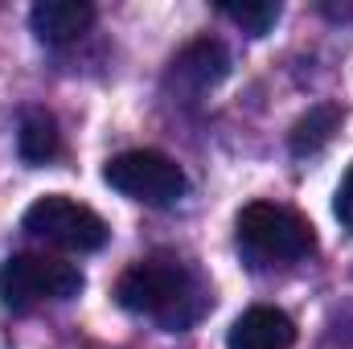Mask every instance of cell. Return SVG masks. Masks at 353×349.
Instances as JSON below:
<instances>
[{"instance_id": "obj_6", "label": "cell", "mask_w": 353, "mask_h": 349, "mask_svg": "<svg viewBox=\"0 0 353 349\" xmlns=\"http://www.w3.org/2000/svg\"><path fill=\"white\" fill-rule=\"evenodd\" d=\"M230 70V54L218 37H197L189 41L181 54L173 58V70H169V83L185 94H205L210 87H218Z\"/></svg>"}, {"instance_id": "obj_5", "label": "cell", "mask_w": 353, "mask_h": 349, "mask_svg": "<svg viewBox=\"0 0 353 349\" xmlns=\"http://www.w3.org/2000/svg\"><path fill=\"white\" fill-rule=\"evenodd\" d=\"M25 230L50 247H62V251H74V255H87V251H99L107 243V222L66 193H46L37 197L29 210H25Z\"/></svg>"}, {"instance_id": "obj_7", "label": "cell", "mask_w": 353, "mask_h": 349, "mask_svg": "<svg viewBox=\"0 0 353 349\" xmlns=\"http://www.w3.org/2000/svg\"><path fill=\"white\" fill-rule=\"evenodd\" d=\"M226 346L230 349H292L296 346V321L283 308L255 304L230 325Z\"/></svg>"}, {"instance_id": "obj_8", "label": "cell", "mask_w": 353, "mask_h": 349, "mask_svg": "<svg viewBox=\"0 0 353 349\" xmlns=\"http://www.w3.org/2000/svg\"><path fill=\"white\" fill-rule=\"evenodd\" d=\"M90 25H94V4L87 0H37L29 8V29L46 46L79 41Z\"/></svg>"}, {"instance_id": "obj_12", "label": "cell", "mask_w": 353, "mask_h": 349, "mask_svg": "<svg viewBox=\"0 0 353 349\" xmlns=\"http://www.w3.org/2000/svg\"><path fill=\"white\" fill-rule=\"evenodd\" d=\"M333 214H337V222L353 230V165L345 169L341 177V185H337V197H333Z\"/></svg>"}, {"instance_id": "obj_1", "label": "cell", "mask_w": 353, "mask_h": 349, "mask_svg": "<svg viewBox=\"0 0 353 349\" xmlns=\"http://www.w3.org/2000/svg\"><path fill=\"white\" fill-rule=\"evenodd\" d=\"M115 300L136 312V317H152L165 329H189L201 312H205V292L197 283V275L173 255H148L136 259L115 283Z\"/></svg>"}, {"instance_id": "obj_10", "label": "cell", "mask_w": 353, "mask_h": 349, "mask_svg": "<svg viewBox=\"0 0 353 349\" xmlns=\"http://www.w3.org/2000/svg\"><path fill=\"white\" fill-rule=\"evenodd\" d=\"M341 119H345V111H341L337 103H316V107H308V111L292 123V132H288L292 157H316V152L341 132Z\"/></svg>"}, {"instance_id": "obj_3", "label": "cell", "mask_w": 353, "mask_h": 349, "mask_svg": "<svg viewBox=\"0 0 353 349\" xmlns=\"http://www.w3.org/2000/svg\"><path fill=\"white\" fill-rule=\"evenodd\" d=\"M239 243L271 263H296L316 251V235L312 222L300 218L288 206H271V201H251L239 214Z\"/></svg>"}, {"instance_id": "obj_4", "label": "cell", "mask_w": 353, "mask_h": 349, "mask_svg": "<svg viewBox=\"0 0 353 349\" xmlns=\"http://www.w3.org/2000/svg\"><path fill=\"white\" fill-rule=\"evenodd\" d=\"M103 181L115 193H123L132 201H144V206H173L189 189L185 169L157 148H132V152L111 157L103 165Z\"/></svg>"}, {"instance_id": "obj_2", "label": "cell", "mask_w": 353, "mask_h": 349, "mask_svg": "<svg viewBox=\"0 0 353 349\" xmlns=\"http://www.w3.org/2000/svg\"><path fill=\"white\" fill-rule=\"evenodd\" d=\"M83 292V271L58 255L21 251L0 263V304L12 312H29L50 300H70Z\"/></svg>"}, {"instance_id": "obj_9", "label": "cell", "mask_w": 353, "mask_h": 349, "mask_svg": "<svg viewBox=\"0 0 353 349\" xmlns=\"http://www.w3.org/2000/svg\"><path fill=\"white\" fill-rule=\"evenodd\" d=\"M17 152H21L25 165H50V161H58V152H62V132H58V119H54L46 107H29V111L21 115Z\"/></svg>"}, {"instance_id": "obj_11", "label": "cell", "mask_w": 353, "mask_h": 349, "mask_svg": "<svg viewBox=\"0 0 353 349\" xmlns=\"http://www.w3.org/2000/svg\"><path fill=\"white\" fill-rule=\"evenodd\" d=\"M218 12L226 17V21H234L243 33H251V37H263L267 29L279 21V4L275 0H226V4H218Z\"/></svg>"}]
</instances>
